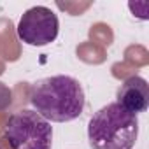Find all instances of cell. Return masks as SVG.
<instances>
[{"label": "cell", "mask_w": 149, "mask_h": 149, "mask_svg": "<svg viewBox=\"0 0 149 149\" xmlns=\"http://www.w3.org/2000/svg\"><path fill=\"white\" fill-rule=\"evenodd\" d=\"M33 111L49 123H68L77 119L86 105L81 83L70 76H51L39 79L30 88Z\"/></svg>", "instance_id": "obj_1"}, {"label": "cell", "mask_w": 149, "mask_h": 149, "mask_svg": "<svg viewBox=\"0 0 149 149\" xmlns=\"http://www.w3.org/2000/svg\"><path fill=\"white\" fill-rule=\"evenodd\" d=\"M139 137V118L118 102L98 109L88 123L91 149H132Z\"/></svg>", "instance_id": "obj_2"}, {"label": "cell", "mask_w": 149, "mask_h": 149, "mask_svg": "<svg viewBox=\"0 0 149 149\" xmlns=\"http://www.w3.org/2000/svg\"><path fill=\"white\" fill-rule=\"evenodd\" d=\"M6 140L13 149H53V126L32 109L14 112L6 123Z\"/></svg>", "instance_id": "obj_3"}, {"label": "cell", "mask_w": 149, "mask_h": 149, "mask_svg": "<svg viewBox=\"0 0 149 149\" xmlns=\"http://www.w3.org/2000/svg\"><path fill=\"white\" fill-rule=\"evenodd\" d=\"M60 32V21L53 9L46 6H35L25 11L18 21V39L28 46H47L56 40Z\"/></svg>", "instance_id": "obj_4"}, {"label": "cell", "mask_w": 149, "mask_h": 149, "mask_svg": "<svg viewBox=\"0 0 149 149\" xmlns=\"http://www.w3.org/2000/svg\"><path fill=\"white\" fill-rule=\"evenodd\" d=\"M118 104L132 114H142L149 107V84L140 76L128 77L118 90Z\"/></svg>", "instance_id": "obj_5"}, {"label": "cell", "mask_w": 149, "mask_h": 149, "mask_svg": "<svg viewBox=\"0 0 149 149\" xmlns=\"http://www.w3.org/2000/svg\"><path fill=\"white\" fill-rule=\"evenodd\" d=\"M0 149H2V146H0Z\"/></svg>", "instance_id": "obj_6"}]
</instances>
